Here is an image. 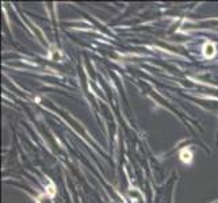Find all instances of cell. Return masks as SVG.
Masks as SVG:
<instances>
[{
	"label": "cell",
	"instance_id": "6da1fadb",
	"mask_svg": "<svg viewBox=\"0 0 218 203\" xmlns=\"http://www.w3.org/2000/svg\"><path fill=\"white\" fill-rule=\"evenodd\" d=\"M214 46L211 45V43H207V45L205 46V54L207 56V57H213L214 56Z\"/></svg>",
	"mask_w": 218,
	"mask_h": 203
},
{
	"label": "cell",
	"instance_id": "7a4b0ae2",
	"mask_svg": "<svg viewBox=\"0 0 218 203\" xmlns=\"http://www.w3.org/2000/svg\"><path fill=\"white\" fill-rule=\"evenodd\" d=\"M180 156H181V160L183 161H190L191 160V153H190L188 151H183Z\"/></svg>",
	"mask_w": 218,
	"mask_h": 203
}]
</instances>
